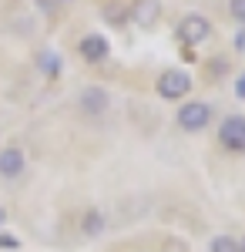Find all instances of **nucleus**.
Listing matches in <instances>:
<instances>
[{
    "label": "nucleus",
    "mask_w": 245,
    "mask_h": 252,
    "mask_svg": "<svg viewBox=\"0 0 245 252\" xmlns=\"http://www.w3.org/2000/svg\"><path fill=\"white\" fill-rule=\"evenodd\" d=\"M188 91H191V78L185 71H178V67H171V71H165L158 78V94L165 97V101H178V97H185Z\"/></svg>",
    "instance_id": "nucleus-1"
},
{
    "label": "nucleus",
    "mask_w": 245,
    "mask_h": 252,
    "mask_svg": "<svg viewBox=\"0 0 245 252\" xmlns=\"http://www.w3.org/2000/svg\"><path fill=\"white\" fill-rule=\"evenodd\" d=\"M208 118H212V108H208L205 101H191V104H182L178 108V125L185 131H202L208 125Z\"/></svg>",
    "instance_id": "nucleus-2"
},
{
    "label": "nucleus",
    "mask_w": 245,
    "mask_h": 252,
    "mask_svg": "<svg viewBox=\"0 0 245 252\" xmlns=\"http://www.w3.org/2000/svg\"><path fill=\"white\" fill-rule=\"evenodd\" d=\"M218 138L228 152H245V118L242 115H228L218 128Z\"/></svg>",
    "instance_id": "nucleus-3"
},
{
    "label": "nucleus",
    "mask_w": 245,
    "mask_h": 252,
    "mask_svg": "<svg viewBox=\"0 0 245 252\" xmlns=\"http://www.w3.org/2000/svg\"><path fill=\"white\" fill-rule=\"evenodd\" d=\"M212 34V24H208L202 14H188V17L178 24V37H182V44H202V40Z\"/></svg>",
    "instance_id": "nucleus-4"
},
{
    "label": "nucleus",
    "mask_w": 245,
    "mask_h": 252,
    "mask_svg": "<svg viewBox=\"0 0 245 252\" xmlns=\"http://www.w3.org/2000/svg\"><path fill=\"white\" fill-rule=\"evenodd\" d=\"M77 104H81V111H88V115H104V111L111 108V94H108L104 88L88 84V88L77 94Z\"/></svg>",
    "instance_id": "nucleus-5"
},
{
    "label": "nucleus",
    "mask_w": 245,
    "mask_h": 252,
    "mask_svg": "<svg viewBox=\"0 0 245 252\" xmlns=\"http://www.w3.org/2000/svg\"><path fill=\"white\" fill-rule=\"evenodd\" d=\"M77 51H81V58L88 61V64H101V61L111 54V44L101 37V34H84L81 44H77Z\"/></svg>",
    "instance_id": "nucleus-6"
},
{
    "label": "nucleus",
    "mask_w": 245,
    "mask_h": 252,
    "mask_svg": "<svg viewBox=\"0 0 245 252\" xmlns=\"http://www.w3.org/2000/svg\"><path fill=\"white\" fill-rule=\"evenodd\" d=\"M161 17V3L158 0H134L131 3V20L138 27H154Z\"/></svg>",
    "instance_id": "nucleus-7"
},
{
    "label": "nucleus",
    "mask_w": 245,
    "mask_h": 252,
    "mask_svg": "<svg viewBox=\"0 0 245 252\" xmlns=\"http://www.w3.org/2000/svg\"><path fill=\"white\" fill-rule=\"evenodd\" d=\"M24 168H27V158H24L20 148H3L0 152V175L3 178H17V175H24Z\"/></svg>",
    "instance_id": "nucleus-8"
},
{
    "label": "nucleus",
    "mask_w": 245,
    "mask_h": 252,
    "mask_svg": "<svg viewBox=\"0 0 245 252\" xmlns=\"http://www.w3.org/2000/svg\"><path fill=\"white\" fill-rule=\"evenodd\" d=\"M37 67L47 74V78H57V74H61V58H57L54 51H40L37 54Z\"/></svg>",
    "instance_id": "nucleus-9"
},
{
    "label": "nucleus",
    "mask_w": 245,
    "mask_h": 252,
    "mask_svg": "<svg viewBox=\"0 0 245 252\" xmlns=\"http://www.w3.org/2000/svg\"><path fill=\"white\" fill-rule=\"evenodd\" d=\"M81 232L84 235H101L104 232V215L101 212H88L81 219Z\"/></svg>",
    "instance_id": "nucleus-10"
},
{
    "label": "nucleus",
    "mask_w": 245,
    "mask_h": 252,
    "mask_svg": "<svg viewBox=\"0 0 245 252\" xmlns=\"http://www.w3.org/2000/svg\"><path fill=\"white\" fill-rule=\"evenodd\" d=\"M212 252H239V242L232 235H215L212 239Z\"/></svg>",
    "instance_id": "nucleus-11"
},
{
    "label": "nucleus",
    "mask_w": 245,
    "mask_h": 252,
    "mask_svg": "<svg viewBox=\"0 0 245 252\" xmlns=\"http://www.w3.org/2000/svg\"><path fill=\"white\" fill-rule=\"evenodd\" d=\"M228 14L239 24H245V0H228Z\"/></svg>",
    "instance_id": "nucleus-12"
},
{
    "label": "nucleus",
    "mask_w": 245,
    "mask_h": 252,
    "mask_svg": "<svg viewBox=\"0 0 245 252\" xmlns=\"http://www.w3.org/2000/svg\"><path fill=\"white\" fill-rule=\"evenodd\" d=\"M0 249H7V252H14V249H20L17 235H10V232H0Z\"/></svg>",
    "instance_id": "nucleus-13"
},
{
    "label": "nucleus",
    "mask_w": 245,
    "mask_h": 252,
    "mask_svg": "<svg viewBox=\"0 0 245 252\" xmlns=\"http://www.w3.org/2000/svg\"><path fill=\"white\" fill-rule=\"evenodd\" d=\"M235 94H239V97H245V74L239 78V84H235Z\"/></svg>",
    "instance_id": "nucleus-14"
},
{
    "label": "nucleus",
    "mask_w": 245,
    "mask_h": 252,
    "mask_svg": "<svg viewBox=\"0 0 245 252\" xmlns=\"http://www.w3.org/2000/svg\"><path fill=\"white\" fill-rule=\"evenodd\" d=\"M3 222H7V209H0V225H3Z\"/></svg>",
    "instance_id": "nucleus-15"
},
{
    "label": "nucleus",
    "mask_w": 245,
    "mask_h": 252,
    "mask_svg": "<svg viewBox=\"0 0 245 252\" xmlns=\"http://www.w3.org/2000/svg\"><path fill=\"white\" fill-rule=\"evenodd\" d=\"M239 252H245V239H242V242H239Z\"/></svg>",
    "instance_id": "nucleus-16"
}]
</instances>
